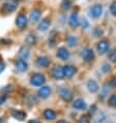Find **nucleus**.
I'll return each instance as SVG.
<instances>
[{
    "instance_id": "obj_1",
    "label": "nucleus",
    "mask_w": 116,
    "mask_h": 123,
    "mask_svg": "<svg viewBox=\"0 0 116 123\" xmlns=\"http://www.w3.org/2000/svg\"><path fill=\"white\" fill-rule=\"evenodd\" d=\"M17 8H18V3L17 2L5 1V2L2 3L0 11H1L3 13H6V15H7V13H12L13 12H16Z\"/></svg>"
},
{
    "instance_id": "obj_2",
    "label": "nucleus",
    "mask_w": 116,
    "mask_h": 123,
    "mask_svg": "<svg viewBox=\"0 0 116 123\" xmlns=\"http://www.w3.org/2000/svg\"><path fill=\"white\" fill-rule=\"evenodd\" d=\"M45 82H46V78L42 74H35L31 77V79H30V83H31V85L36 86V87H42L43 85L45 84Z\"/></svg>"
},
{
    "instance_id": "obj_3",
    "label": "nucleus",
    "mask_w": 116,
    "mask_h": 123,
    "mask_svg": "<svg viewBox=\"0 0 116 123\" xmlns=\"http://www.w3.org/2000/svg\"><path fill=\"white\" fill-rule=\"evenodd\" d=\"M16 25L17 27H18L19 29H25L27 25H28V19H27V17L24 15V13L22 12H20L18 16H17V18H16Z\"/></svg>"
},
{
    "instance_id": "obj_4",
    "label": "nucleus",
    "mask_w": 116,
    "mask_h": 123,
    "mask_svg": "<svg viewBox=\"0 0 116 123\" xmlns=\"http://www.w3.org/2000/svg\"><path fill=\"white\" fill-rule=\"evenodd\" d=\"M58 93H59V96L62 98L64 101H71L73 99V92H71L69 88H60L58 90Z\"/></svg>"
},
{
    "instance_id": "obj_5",
    "label": "nucleus",
    "mask_w": 116,
    "mask_h": 123,
    "mask_svg": "<svg viewBox=\"0 0 116 123\" xmlns=\"http://www.w3.org/2000/svg\"><path fill=\"white\" fill-rule=\"evenodd\" d=\"M102 13H103V6H102V4H98V3L97 4H94L89 11L90 17L93 18V19L100 18V17L102 16Z\"/></svg>"
},
{
    "instance_id": "obj_6",
    "label": "nucleus",
    "mask_w": 116,
    "mask_h": 123,
    "mask_svg": "<svg viewBox=\"0 0 116 123\" xmlns=\"http://www.w3.org/2000/svg\"><path fill=\"white\" fill-rule=\"evenodd\" d=\"M81 55L82 58L87 62H91L94 59V52L92 51V49H89V48H85V49L82 50Z\"/></svg>"
},
{
    "instance_id": "obj_7",
    "label": "nucleus",
    "mask_w": 116,
    "mask_h": 123,
    "mask_svg": "<svg viewBox=\"0 0 116 123\" xmlns=\"http://www.w3.org/2000/svg\"><path fill=\"white\" fill-rule=\"evenodd\" d=\"M40 18H42V11L39 8H33L30 12V22L32 24H36L40 21Z\"/></svg>"
},
{
    "instance_id": "obj_8",
    "label": "nucleus",
    "mask_w": 116,
    "mask_h": 123,
    "mask_svg": "<svg viewBox=\"0 0 116 123\" xmlns=\"http://www.w3.org/2000/svg\"><path fill=\"white\" fill-rule=\"evenodd\" d=\"M50 26H51V20L49 18H45V19H43L42 21L39 22L37 30L40 31V32H45L50 28Z\"/></svg>"
},
{
    "instance_id": "obj_9",
    "label": "nucleus",
    "mask_w": 116,
    "mask_h": 123,
    "mask_svg": "<svg viewBox=\"0 0 116 123\" xmlns=\"http://www.w3.org/2000/svg\"><path fill=\"white\" fill-rule=\"evenodd\" d=\"M109 46H110V43H109L108 40H106V39L101 40V42L97 43V46L98 54H100V55H104V54L109 50Z\"/></svg>"
},
{
    "instance_id": "obj_10",
    "label": "nucleus",
    "mask_w": 116,
    "mask_h": 123,
    "mask_svg": "<svg viewBox=\"0 0 116 123\" xmlns=\"http://www.w3.org/2000/svg\"><path fill=\"white\" fill-rule=\"evenodd\" d=\"M15 65H16V68L18 69V71H20V73H25V71L28 69V64H27L26 60L21 59V58L16 60Z\"/></svg>"
},
{
    "instance_id": "obj_11",
    "label": "nucleus",
    "mask_w": 116,
    "mask_h": 123,
    "mask_svg": "<svg viewBox=\"0 0 116 123\" xmlns=\"http://www.w3.org/2000/svg\"><path fill=\"white\" fill-rule=\"evenodd\" d=\"M57 57L60 58L61 60H67L70 58V52L66 48L61 47L57 51Z\"/></svg>"
},
{
    "instance_id": "obj_12",
    "label": "nucleus",
    "mask_w": 116,
    "mask_h": 123,
    "mask_svg": "<svg viewBox=\"0 0 116 123\" xmlns=\"http://www.w3.org/2000/svg\"><path fill=\"white\" fill-rule=\"evenodd\" d=\"M69 24L71 27H73V28H76L80 25V20H79V17L76 12L71 13L70 16V19H69Z\"/></svg>"
},
{
    "instance_id": "obj_13",
    "label": "nucleus",
    "mask_w": 116,
    "mask_h": 123,
    "mask_svg": "<svg viewBox=\"0 0 116 123\" xmlns=\"http://www.w3.org/2000/svg\"><path fill=\"white\" fill-rule=\"evenodd\" d=\"M51 92H52L51 87H49V86H42V88L39 90V97L45 98L46 99V98H48L50 96Z\"/></svg>"
},
{
    "instance_id": "obj_14",
    "label": "nucleus",
    "mask_w": 116,
    "mask_h": 123,
    "mask_svg": "<svg viewBox=\"0 0 116 123\" xmlns=\"http://www.w3.org/2000/svg\"><path fill=\"white\" fill-rule=\"evenodd\" d=\"M19 56L21 59H24V60H27L28 58L30 57V50L28 47H25L23 46L20 48V51H19Z\"/></svg>"
},
{
    "instance_id": "obj_15",
    "label": "nucleus",
    "mask_w": 116,
    "mask_h": 123,
    "mask_svg": "<svg viewBox=\"0 0 116 123\" xmlns=\"http://www.w3.org/2000/svg\"><path fill=\"white\" fill-rule=\"evenodd\" d=\"M63 71H64V77L66 78H71L76 74V67L73 66V65H65L63 67Z\"/></svg>"
},
{
    "instance_id": "obj_16",
    "label": "nucleus",
    "mask_w": 116,
    "mask_h": 123,
    "mask_svg": "<svg viewBox=\"0 0 116 123\" xmlns=\"http://www.w3.org/2000/svg\"><path fill=\"white\" fill-rule=\"evenodd\" d=\"M36 63H37V65H39V67L45 68V67L49 66L50 60H49V58L46 57V56H39V58H37V60H36Z\"/></svg>"
},
{
    "instance_id": "obj_17",
    "label": "nucleus",
    "mask_w": 116,
    "mask_h": 123,
    "mask_svg": "<svg viewBox=\"0 0 116 123\" xmlns=\"http://www.w3.org/2000/svg\"><path fill=\"white\" fill-rule=\"evenodd\" d=\"M12 115H13V118L17 119V120H19V121H23V120H25V118H26V113L24 111H21V110L12 111Z\"/></svg>"
},
{
    "instance_id": "obj_18",
    "label": "nucleus",
    "mask_w": 116,
    "mask_h": 123,
    "mask_svg": "<svg viewBox=\"0 0 116 123\" xmlns=\"http://www.w3.org/2000/svg\"><path fill=\"white\" fill-rule=\"evenodd\" d=\"M53 77L56 80H62L64 78V71H63V67L60 66H56L53 69Z\"/></svg>"
},
{
    "instance_id": "obj_19",
    "label": "nucleus",
    "mask_w": 116,
    "mask_h": 123,
    "mask_svg": "<svg viewBox=\"0 0 116 123\" xmlns=\"http://www.w3.org/2000/svg\"><path fill=\"white\" fill-rule=\"evenodd\" d=\"M87 88H88V91L89 92H91V93H95V92L98 90V85L95 81L90 80V81H88V83H87Z\"/></svg>"
},
{
    "instance_id": "obj_20",
    "label": "nucleus",
    "mask_w": 116,
    "mask_h": 123,
    "mask_svg": "<svg viewBox=\"0 0 116 123\" xmlns=\"http://www.w3.org/2000/svg\"><path fill=\"white\" fill-rule=\"evenodd\" d=\"M44 117H45L47 120H54L56 118V113L55 111L50 110V109H47V110L44 111Z\"/></svg>"
},
{
    "instance_id": "obj_21",
    "label": "nucleus",
    "mask_w": 116,
    "mask_h": 123,
    "mask_svg": "<svg viewBox=\"0 0 116 123\" xmlns=\"http://www.w3.org/2000/svg\"><path fill=\"white\" fill-rule=\"evenodd\" d=\"M73 107H74L75 109H77V110H85V109L87 108V105H86V102H85L84 100H82V99H77V100L74 101Z\"/></svg>"
},
{
    "instance_id": "obj_22",
    "label": "nucleus",
    "mask_w": 116,
    "mask_h": 123,
    "mask_svg": "<svg viewBox=\"0 0 116 123\" xmlns=\"http://www.w3.org/2000/svg\"><path fill=\"white\" fill-rule=\"evenodd\" d=\"M26 43H28L29 46H34L36 45V43H37V37L34 35V34H32V33H29L28 35L26 36Z\"/></svg>"
},
{
    "instance_id": "obj_23",
    "label": "nucleus",
    "mask_w": 116,
    "mask_h": 123,
    "mask_svg": "<svg viewBox=\"0 0 116 123\" xmlns=\"http://www.w3.org/2000/svg\"><path fill=\"white\" fill-rule=\"evenodd\" d=\"M71 7V0H62V2H61V4H60V8L62 9V11L66 12V11H69Z\"/></svg>"
},
{
    "instance_id": "obj_24",
    "label": "nucleus",
    "mask_w": 116,
    "mask_h": 123,
    "mask_svg": "<svg viewBox=\"0 0 116 123\" xmlns=\"http://www.w3.org/2000/svg\"><path fill=\"white\" fill-rule=\"evenodd\" d=\"M77 43H78V39H77L76 36H70L69 38H67V45L70 47L74 48V47L77 46Z\"/></svg>"
},
{
    "instance_id": "obj_25",
    "label": "nucleus",
    "mask_w": 116,
    "mask_h": 123,
    "mask_svg": "<svg viewBox=\"0 0 116 123\" xmlns=\"http://www.w3.org/2000/svg\"><path fill=\"white\" fill-rule=\"evenodd\" d=\"M93 34H94L95 37H102V36H103V34H104V31L101 28L97 27V28L93 30Z\"/></svg>"
},
{
    "instance_id": "obj_26",
    "label": "nucleus",
    "mask_w": 116,
    "mask_h": 123,
    "mask_svg": "<svg viewBox=\"0 0 116 123\" xmlns=\"http://www.w3.org/2000/svg\"><path fill=\"white\" fill-rule=\"evenodd\" d=\"M108 102H109V105H110L111 107L116 108V95H111L110 98H109V100H108Z\"/></svg>"
},
{
    "instance_id": "obj_27",
    "label": "nucleus",
    "mask_w": 116,
    "mask_h": 123,
    "mask_svg": "<svg viewBox=\"0 0 116 123\" xmlns=\"http://www.w3.org/2000/svg\"><path fill=\"white\" fill-rule=\"evenodd\" d=\"M110 12L114 17H116V1H113L110 5Z\"/></svg>"
},
{
    "instance_id": "obj_28",
    "label": "nucleus",
    "mask_w": 116,
    "mask_h": 123,
    "mask_svg": "<svg viewBox=\"0 0 116 123\" xmlns=\"http://www.w3.org/2000/svg\"><path fill=\"white\" fill-rule=\"evenodd\" d=\"M110 70H111V66L109 65V64H107V63L104 64V65L102 66V71H103V73H105V74H106V73H109Z\"/></svg>"
},
{
    "instance_id": "obj_29",
    "label": "nucleus",
    "mask_w": 116,
    "mask_h": 123,
    "mask_svg": "<svg viewBox=\"0 0 116 123\" xmlns=\"http://www.w3.org/2000/svg\"><path fill=\"white\" fill-rule=\"evenodd\" d=\"M90 119H89V116H83L81 119H80V122L81 123H89Z\"/></svg>"
},
{
    "instance_id": "obj_30",
    "label": "nucleus",
    "mask_w": 116,
    "mask_h": 123,
    "mask_svg": "<svg viewBox=\"0 0 116 123\" xmlns=\"http://www.w3.org/2000/svg\"><path fill=\"white\" fill-rule=\"evenodd\" d=\"M80 23H81V26H82V28H83V29L87 28V27L89 26V24H88V22L86 21V20H83V21L80 22Z\"/></svg>"
},
{
    "instance_id": "obj_31",
    "label": "nucleus",
    "mask_w": 116,
    "mask_h": 123,
    "mask_svg": "<svg viewBox=\"0 0 116 123\" xmlns=\"http://www.w3.org/2000/svg\"><path fill=\"white\" fill-rule=\"evenodd\" d=\"M109 58H110L111 60H116V50L115 51H113V52H111V54L109 55Z\"/></svg>"
},
{
    "instance_id": "obj_32",
    "label": "nucleus",
    "mask_w": 116,
    "mask_h": 123,
    "mask_svg": "<svg viewBox=\"0 0 116 123\" xmlns=\"http://www.w3.org/2000/svg\"><path fill=\"white\" fill-rule=\"evenodd\" d=\"M110 85L112 87H116V78H113L111 80V82H110Z\"/></svg>"
},
{
    "instance_id": "obj_33",
    "label": "nucleus",
    "mask_w": 116,
    "mask_h": 123,
    "mask_svg": "<svg viewBox=\"0 0 116 123\" xmlns=\"http://www.w3.org/2000/svg\"><path fill=\"white\" fill-rule=\"evenodd\" d=\"M4 68H5V65H4V63L0 62V74H1L2 71L4 70Z\"/></svg>"
},
{
    "instance_id": "obj_34",
    "label": "nucleus",
    "mask_w": 116,
    "mask_h": 123,
    "mask_svg": "<svg viewBox=\"0 0 116 123\" xmlns=\"http://www.w3.org/2000/svg\"><path fill=\"white\" fill-rule=\"evenodd\" d=\"M5 99H6V97H5V96H2V97H0V105H2L3 102L5 101Z\"/></svg>"
},
{
    "instance_id": "obj_35",
    "label": "nucleus",
    "mask_w": 116,
    "mask_h": 123,
    "mask_svg": "<svg viewBox=\"0 0 116 123\" xmlns=\"http://www.w3.org/2000/svg\"><path fill=\"white\" fill-rule=\"evenodd\" d=\"M28 123H40L39 120H30Z\"/></svg>"
},
{
    "instance_id": "obj_36",
    "label": "nucleus",
    "mask_w": 116,
    "mask_h": 123,
    "mask_svg": "<svg viewBox=\"0 0 116 123\" xmlns=\"http://www.w3.org/2000/svg\"><path fill=\"white\" fill-rule=\"evenodd\" d=\"M0 123H6V122H5V120L3 118H0Z\"/></svg>"
},
{
    "instance_id": "obj_37",
    "label": "nucleus",
    "mask_w": 116,
    "mask_h": 123,
    "mask_svg": "<svg viewBox=\"0 0 116 123\" xmlns=\"http://www.w3.org/2000/svg\"><path fill=\"white\" fill-rule=\"evenodd\" d=\"M58 123H69V122L65 120H60V121H58Z\"/></svg>"
}]
</instances>
